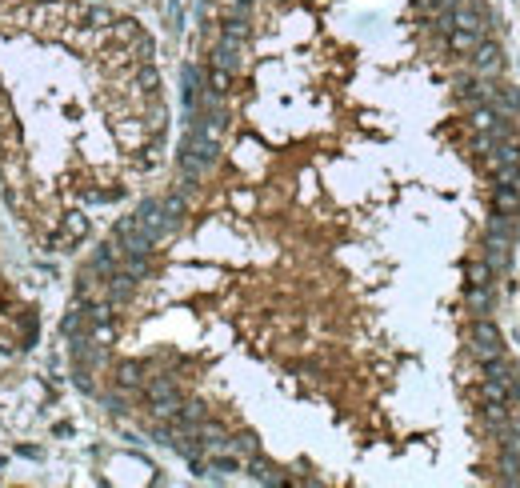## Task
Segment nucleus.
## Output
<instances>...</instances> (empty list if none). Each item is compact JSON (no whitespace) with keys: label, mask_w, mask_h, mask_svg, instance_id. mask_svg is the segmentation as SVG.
Returning a JSON list of instances; mask_svg holds the SVG:
<instances>
[{"label":"nucleus","mask_w":520,"mask_h":488,"mask_svg":"<svg viewBox=\"0 0 520 488\" xmlns=\"http://www.w3.org/2000/svg\"><path fill=\"white\" fill-rule=\"evenodd\" d=\"M116 380H121V385H136V380H141V368L128 360V365H121V377H116Z\"/></svg>","instance_id":"obj_1"}]
</instances>
